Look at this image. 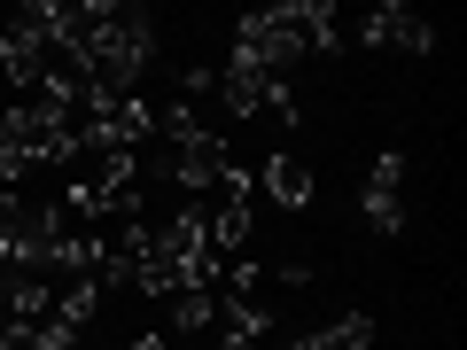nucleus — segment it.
<instances>
[{
    "instance_id": "nucleus-1",
    "label": "nucleus",
    "mask_w": 467,
    "mask_h": 350,
    "mask_svg": "<svg viewBox=\"0 0 467 350\" xmlns=\"http://www.w3.org/2000/svg\"><path fill=\"white\" fill-rule=\"evenodd\" d=\"M367 226L374 233H405V149H382L367 171Z\"/></svg>"
},
{
    "instance_id": "nucleus-3",
    "label": "nucleus",
    "mask_w": 467,
    "mask_h": 350,
    "mask_svg": "<svg viewBox=\"0 0 467 350\" xmlns=\"http://www.w3.org/2000/svg\"><path fill=\"white\" fill-rule=\"evenodd\" d=\"M358 39L367 47H405V55H429V24L405 8V0H389V8H374L367 24H358Z\"/></svg>"
},
{
    "instance_id": "nucleus-4",
    "label": "nucleus",
    "mask_w": 467,
    "mask_h": 350,
    "mask_svg": "<svg viewBox=\"0 0 467 350\" xmlns=\"http://www.w3.org/2000/svg\"><path fill=\"white\" fill-rule=\"evenodd\" d=\"M265 187L273 202H281V211H304V202H312V164H304V149H273L265 156Z\"/></svg>"
},
{
    "instance_id": "nucleus-2",
    "label": "nucleus",
    "mask_w": 467,
    "mask_h": 350,
    "mask_svg": "<svg viewBox=\"0 0 467 350\" xmlns=\"http://www.w3.org/2000/svg\"><path fill=\"white\" fill-rule=\"evenodd\" d=\"M226 171H234V149H226L218 133H195V140H180V149H171V180H180L187 195H211Z\"/></svg>"
},
{
    "instance_id": "nucleus-5",
    "label": "nucleus",
    "mask_w": 467,
    "mask_h": 350,
    "mask_svg": "<svg viewBox=\"0 0 467 350\" xmlns=\"http://www.w3.org/2000/svg\"><path fill=\"white\" fill-rule=\"evenodd\" d=\"M288 350H374V312H343L335 327H319V335H296Z\"/></svg>"
}]
</instances>
